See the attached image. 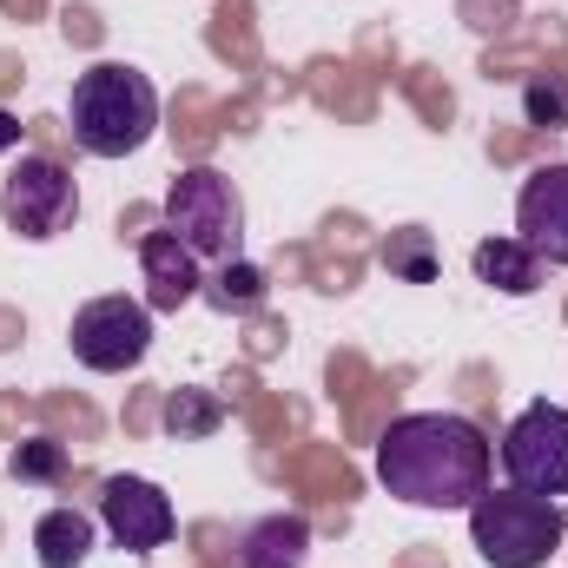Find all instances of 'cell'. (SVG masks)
Wrapping results in <instances>:
<instances>
[{
  "mask_svg": "<svg viewBox=\"0 0 568 568\" xmlns=\"http://www.w3.org/2000/svg\"><path fill=\"white\" fill-rule=\"evenodd\" d=\"M239 562L245 568H304L311 562V523L304 516H265L245 529L239 542Z\"/></svg>",
  "mask_w": 568,
  "mask_h": 568,
  "instance_id": "11",
  "label": "cell"
},
{
  "mask_svg": "<svg viewBox=\"0 0 568 568\" xmlns=\"http://www.w3.org/2000/svg\"><path fill=\"white\" fill-rule=\"evenodd\" d=\"M13 476H20V483H60V476H67V449H60L53 436H33V443L13 449Z\"/></svg>",
  "mask_w": 568,
  "mask_h": 568,
  "instance_id": "16",
  "label": "cell"
},
{
  "mask_svg": "<svg viewBox=\"0 0 568 568\" xmlns=\"http://www.w3.org/2000/svg\"><path fill=\"white\" fill-rule=\"evenodd\" d=\"M67 344H73V357L87 371L120 377V371L145 364V351H152V311H145L140 297H93V304L73 311Z\"/></svg>",
  "mask_w": 568,
  "mask_h": 568,
  "instance_id": "6",
  "label": "cell"
},
{
  "mask_svg": "<svg viewBox=\"0 0 568 568\" xmlns=\"http://www.w3.org/2000/svg\"><path fill=\"white\" fill-rule=\"evenodd\" d=\"M67 126H73L80 152H93V159H133L159 133V93L145 73L120 67V60H100L73 80Z\"/></svg>",
  "mask_w": 568,
  "mask_h": 568,
  "instance_id": "2",
  "label": "cell"
},
{
  "mask_svg": "<svg viewBox=\"0 0 568 568\" xmlns=\"http://www.w3.org/2000/svg\"><path fill=\"white\" fill-rule=\"evenodd\" d=\"M384 265H390V272H404L410 284H429V272H436V265H429V252H424V232H404V245L390 239Z\"/></svg>",
  "mask_w": 568,
  "mask_h": 568,
  "instance_id": "18",
  "label": "cell"
},
{
  "mask_svg": "<svg viewBox=\"0 0 568 568\" xmlns=\"http://www.w3.org/2000/svg\"><path fill=\"white\" fill-rule=\"evenodd\" d=\"M523 113L529 126H568V73H542L523 87Z\"/></svg>",
  "mask_w": 568,
  "mask_h": 568,
  "instance_id": "15",
  "label": "cell"
},
{
  "mask_svg": "<svg viewBox=\"0 0 568 568\" xmlns=\"http://www.w3.org/2000/svg\"><path fill=\"white\" fill-rule=\"evenodd\" d=\"M13 140H20V126H13V113H0V152H7Z\"/></svg>",
  "mask_w": 568,
  "mask_h": 568,
  "instance_id": "19",
  "label": "cell"
},
{
  "mask_svg": "<svg viewBox=\"0 0 568 568\" xmlns=\"http://www.w3.org/2000/svg\"><path fill=\"white\" fill-rule=\"evenodd\" d=\"M165 232H179V245L192 258H239L245 239V199L219 165H192L165 185Z\"/></svg>",
  "mask_w": 568,
  "mask_h": 568,
  "instance_id": "4",
  "label": "cell"
},
{
  "mask_svg": "<svg viewBox=\"0 0 568 568\" xmlns=\"http://www.w3.org/2000/svg\"><path fill=\"white\" fill-rule=\"evenodd\" d=\"M516 239L568 272V165H536L516 192Z\"/></svg>",
  "mask_w": 568,
  "mask_h": 568,
  "instance_id": "9",
  "label": "cell"
},
{
  "mask_svg": "<svg viewBox=\"0 0 568 568\" xmlns=\"http://www.w3.org/2000/svg\"><path fill=\"white\" fill-rule=\"evenodd\" d=\"M0 219H7V232H20L27 245H47V239H60L73 219H80V192H73V172L60 165V159H20L13 172H7V185H0Z\"/></svg>",
  "mask_w": 568,
  "mask_h": 568,
  "instance_id": "5",
  "label": "cell"
},
{
  "mask_svg": "<svg viewBox=\"0 0 568 568\" xmlns=\"http://www.w3.org/2000/svg\"><path fill=\"white\" fill-rule=\"evenodd\" d=\"M140 265H145V311H179L199 297V258L179 245V232H145L140 239Z\"/></svg>",
  "mask_w": 568,
  "mask_h": 568,
  "instance_id": "10",
  "label": "cell"
},
{
  "mask_svg": "<svg viewBox=\"0 0 568 568\" xmlns=\"http://www.w3.org/2000/svg\"><path fill=\"white\" fill-rule=\"evenodd\" d=\"M100 523L113 529V542H120L126 556L165 549L172 529H179L172 496H165L159 483H145V476H106V489H100Z\"/></svg>",
  "mask_w": 568,
  "mask_h": 568,
  "instance_id": "8",
  "label": "cell"
},
{
  "mask_svg": "<svg viewBox=\"0 0 568 568\" xmlns=\"http://www.w3.org/2000/svg\"><path fill=\"white\" fill-rule=\"evenodd\" d=\"M33 556H40V568H80L93 556V516L73 509V503L47 509V516L33 523Z\"/></svg>",
  "mask_w": 568,
  "mask_h": 568,
  "instance_id": "12",
  "label": "cell"
},
{
  "mask_svg": "<svg viewBox=\"0 0 568 568\" xmlns=\"http://www.w3.org/2000/svg\"><path fill=\"white\" fill-rule=\"evenodd\" d=\"M503 469L529 496H568V410L562 404H529L516 424L503 429Z\"/></svg>",
  "mask_w": 568,
  "mask_h": 568,
  "instance_id": "7",
  "label": "cell"
},
{
  "mask_svg": "<svg viewBox=\"0 0 568 568\" xmlns=\"http://www.w3.org/2000/svg\"><path fill=\"white\" fill-rule=\"evenodd\" d=\"M469 542L489 568H549L562 549V509L529 489H483L469 503Z\"/></svg>",
  "mask_w": 568,
  "mask_h": 568,
  "instance_id": "3",
  "label": "cell"
},
{
  "mask_svg": "<svg viewBox=\"0 0 568 568\" xmlns=\"http://www.w3.org/2000/svg\"><path fill=\"white\" fill-rule=\"evenodd\" d=\"M219 424H225V410L205 390H172V404H165V429L172 436H212Z\"/></svg>",
  "mask_w": 568,
  "mask_h": 568,
  "instance_id": "14",
  "label": "cell"
},
{
  "mask_svg": "<svg viewBox=\"0 0 568 568\" xmlns=\"http://www.w3.org/2000/svg\"><path fill=\"white\" fill-rule=\"evenodd\" d=\"M377 483L410 509H469L489 489V436L456 410H410L377 436Z\"/></svg>",
  "mask_w": 568,
  "mask_h": 568,
  "instance_id": "1",
  "label": "cell"
},
{
  "mask_svg": "<svg viewBox=\"0 0 568 568\" xmlns=\"http://www.w3.org/2000/svg\"><path fill=\"white\" fill-rule=\"evenodd\" d=\"M258 297H265V272H258V265H239V258H225L212 304H219V311H252Z\"/></svg>",
  "mask_w": 568,
  "mask_h": 568,
  "instance_id": "17",
  "label": "cell"
},
{
  "mask_svg": "<svg viewBox=\"0 0 568 568\" xmlns=\"http://www.w3.org/2000/svg\"><path fill=\"white\" fill-rule=\"evenodd\" d=\"M469 265H476L483 284H496V291H509V297H529V291L542 284V258H536L523 239H483V245L469 252Z\"/></svg>",
  "mask_w": 568,
  "mask_h": 568,
  "instance_id": "13",
  "label": "cell"
}]
</instances>
